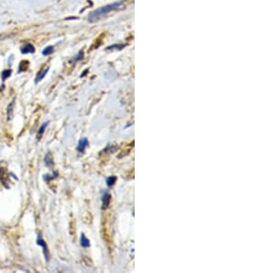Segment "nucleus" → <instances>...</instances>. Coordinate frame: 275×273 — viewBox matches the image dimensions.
<instances>
[{"label":"nucleus","instance_id":"nucleus-3","mask_svg":"<svg viewBox=\"0 0 275 273\" xmlns=\"http://www.w3.org/2000/svg\"><path fill=\"white\" fill-rule=\"evenodd\" d=\"M20 52L23 54L27 53H34L35 52V47H34L31 43H25L21 48H20Z\"/></svg>","mask_w":275,"mask_h":273},{"label":"nucleus","instance_id":"nucleus-11","mask_svg":"<svg viewBox=\"0 0 275 273\" xmlns=\"http://www.w3.org/2000/svg\"><path fill=\"white\" fill-rule=\"evenodd\" d=\"M11 73H12V70L11 69H6V70H4L2 73H1V78H2V81H6V78H8L10 76H11Z\"/></svg>","mask_w":275,"mask_h":273},{"label":"nucleus","instance_id":"nucleus-7","mask_svg":"<svg viewBox=\"0 0 275 273\" xmlns=\"http://www.w3.org/2000/svg\"><path fill=\"white\" fill-rule=\"evenodd\" d=\"M49 70H50V68H49V67H47L46 69H44L42 72L39 73V74H38V76L36 77V78H35V83L37 84L38 82H39V81L42 80V79L46 77V74H48V72H49Z\"/></svg>","mask_w":275,"mask_h":273},{"label":"nucleus","instance_id":"nucleus-1","mask_svg":"<svg viewBox=\"0 0 275 273\" xmlns=\"http://www.w3.org/2000/svg\"><path fill=\"white\" fill-rule=\"evenodd\" d=\"M122 4H123V1L114 2L112 4H109V5H106V6H101V8L90 12V14H89V16H88L89 22H92V23L95 22L96 20L100 19L102 17H104L105 15H106L107 13H109L110 11L118 9Z\"/></svg>","mask_w":275,"mask_h":273},{"label":"nucleus","instance_id":"nucleus-4","mask_svg":"<svg viewBox=\"0 0 275 273\" xmlns=\"http://www.w3.org/2000/svg\"><path fill=\"white\" fill-rule=\"evenodd\" d=\"M88 145H89V142H88V140H87V138H82V139H81L80 141H79V143H78V145H77V151L79 152V153H84L85 152V148L88 146Z\"/></svg>","mask_w":275,"mask_h":273},{"label":"nucleus","instance_id":"nucleus-15","mask_svg":"<svg viewBox=\"0 0 275 273\" xmlns=\"http://www.w3.org/2000/svg\"><path fill=\"white\" fill-rule=\"evenodd\" d=\"M82 56H84V53H82V52H80V53L78 54V55H77L76 57L74 58V60H76V61H78V60H81V59L82 58Z\"/></svg>","mask_w":275,"mask_h":273},{"label":"nucleus","instance_id":"nucleus-8","mask_svg":"<svg viewBox=\"0 0 275 273\" xmlns=\"http://www.w3.org/2000/svg\"><path fill=\"white\" fill-rule=\"evenodd\" d=\"M81 245L85 248L90 247V241L88 240V238H86V236L84 234H82L81 235Z\"/></svg>","mask_w":275,"mask_h":273},{"label":"nucleus","instance_id":"nucleus-6","mask_svg":"<svg viewBox=\"0 0 275 273\" xmlns=\"http://www.w3.org/2000/svg\"><path fill=\"white\" fill-rule=\"evenodd\" d=\"M44 161H45V165L47 167H53V158H52V155L48 153L46 155H45V158H44Z\"/></svg>","mask_w":275,"mask_h":273},{"label":"nucleus","instance_id":"nucleus-10","mask_svg":"<svg viewBox=\"0 0 275 273\" xmlns=\"http://www.w3.org/2000/svg\"><path fill=\"white\" fill-rule=\"evenodd\" d=\"M53 52H54V47L52 45H49V46H47L46 48L43 49L42 54L45 56H48V55H51V53H53Z\"/></svg>","mask_w":275,"mask_h":273},{"label":"nucleus","instance_id":"nucleus-12","mask_svg":"<svg viewBox=\"0 0 275 273\" xmlns=\"http://www.w3.org/2000/svg\"><path fill=\"white\" fill-rule=\"evenodd\" d=\"M116 177L115 176L108 177L107 179H106V184H107V186H108L109 188L112 187L114 184L116 183Z\"/></svg>","mask_w":275,"mask_h":273},{"label":"nucleus","instance_id":"nucleus-9","mask_svg":"<svg viewBox=\"0 0 275 273\" xmlns=\"http://www.w3.org/2000/svg\"><path fill=\"white\" fill-rule=\"evenodd\" d=\"M50 123V121H45V122H43L42 123V125L40 126V128L39 129V132H38V139H40L41 138V136L43 135V133H44V131H45V129H46V127L48 126V124Z\"/></svg>","mask_w":275,"mask_h":273},{"label":"nucleus","instance_id":"nucleus-5","mask_svg":"<svg viewBox=\"0 0 275 273\" xmlns=\"http://www.w3.org/2000/svg\"><path fill=\"white\" fill-rule=\"evenodd\" d=\"M110 201H111V195L107 192H105V194L102 197V208L107 209L110 204Z\"/></svg>","mask_w":275,"mask_h":273},{"label":"nucleus","instance_id":"nucleus-13","mask_svg":"<svg viewBox=\"0 0 275 273\" xmlns=\"http://www.w3.org/2000/svg\"><path fill=\"white\" fill-rule=\"evenodd\" d=\"M14 100L10 103V105L8 106V120H11L12 119V116H13V108H14Z\"/></svg>","mask_w":275,"mask_h":273},{"label":"nucleus","instance_id":"nucleus-14","mask_svg":"<svg viewBox=\"0 0 275 273\" xmlns=\"http://www.w3.org/2000/svg\"><path fill=\"white\" fill-rule=\"evenodd\" d=\"M58 175V172L57 171H55V173L53 174V175H51V176H50V175H45L44 176V179L46 180V181H50L51 179H53L54 177H56V176Z\"/></svg>","mask_w":275,"mask_h":273},{"label":"nucleus","instance_id":"nucleus-2","mask_svg":"<svg viewBox=\"0 0 275 273\" xmlns=\"http://www.w3.org/2000/svg\"><path fill=\"white\" fill-rule=\"evenodd\" d=\"M37 245L42 247V249H43V254H44V257H45V259H46V261L49 262V260H50V251H49V248H48V245H47L46 242L43 240L42 236H41V234H40V233L38 235V237H37Z\"/></svg>","mask_w":275,"mask_h":273}]
</instances>
